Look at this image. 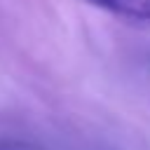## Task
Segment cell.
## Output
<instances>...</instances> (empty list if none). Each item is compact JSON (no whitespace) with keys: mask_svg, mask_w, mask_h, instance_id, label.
<instances>
[{"mask_svg":"<svg viewBox=\"0 0 150 150\" xmlns=\"http://www.w3.org/2000/svg\"><path fill=\"white\" fill-rule=\"evenodd\" d=\"M0 150H7V148H5V145H0Z\"/></svg>","mask_w":150,"mask_h":150,"instance_id":"2","label":"cell"},{"mask_svg":"<svg viewBox=\"0 0 150 150\" xmlns=\"http://www.w3.org/2000/svg\"><path fill=\"white\" fill-rule=\"evenodd\" d=\"M84 2L127 21V23L150 26V0H84Z\"/></svg>","mask_w":150,"mask_h":150,"instance_id":"1","label":"cell"}]
</instances>
